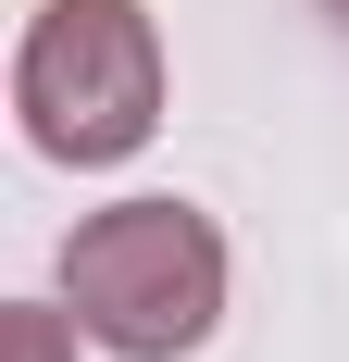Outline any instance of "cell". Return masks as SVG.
Here are the masks:
<instances>
[{
  "label": "cell",
  "mask_w": 349,
  "mask_h": 362,
  "mask_svg": "<svg viewBox=\"0 0 349 362\" xmlns=\"http://www.w3.org/2000/svg\"><path fill=\"white\" fill-rule=\"evenodd\" d=\"M0 362H75V313H37V300H0Z\"/></svg>",
  "instance_id": "3"
},
{
  "label": "cell",
  "mask_w": 349,
  "mask_h": 362,
  "mask_svg": "<svg viewBox=\"0 0 349 362\" xmlns=\"http://www.w3.org/2000/svg\"><path fill=\"white\" fill-rule=\"evenodd\" d=\"M324 13H337V25H349V0H324Z\"/></svg>",
  "instance_id": "4"
},
{
  "label": "cell",
  "mask_w": 349,
  "mask_h": 362,
  "mask_svg": "<svg viewBox=\"0 0 349 362\" xmlns=\"http://www.w3.org/2000/svg\"><path fill=\"white\" fill-rule=\"evenodd\" d=\"M63 313L112 362H187L225 325V225L187 200H112L63 238Z\"/></svg>",
  "instance_id": "1"
},
{
  "label": "cell",
  "mask_w": 349,
  "mask_h": 362,
  "mask_svg": "<svg viewBox=\"0 0 349 362\" xmlns=\"http://www.w3.org/2000/svg\"><path fill=\"white\" fill-rule=\"evenodd\" d=\"M13 100H25V138L50 163H75V175L138 163L150 125H162V37H150V13L138 0H37Z\"/></svg>",
  "instance_id": "2"
}]
</instances>
